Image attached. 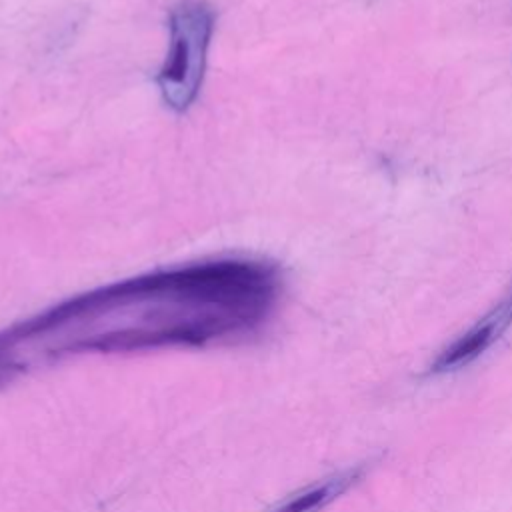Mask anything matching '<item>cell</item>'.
<instances>
[{
  "instance_id": "3957f363",
  "label": "cell",
  "mask_w": 512,
  "mask_h": 512,
  "mask_svg": "<svg viewBox=\"0 0 512 512\" xmlns=\"http://www.w3.org/2000/svg\"><path fill=\"white\" fill-rule=\"evenodd\" d=\"M372 462L374 460L360 462V464L340 470L332 476H326V478L290 494L286 500H282L270 512H320L328 504H332L336 498H340L344 492L354 488L366 476Z\"/></svg>"
},
{
  "instance_id": "6da1fadb",
  "label": "cell",
  "mask_w": 512,
  "mask_h": 512,
  "mask_svg": "<svg viewBox=\"0 0 512 512\" xmlns=\"http://www.w3.org/2000/svg\"><path fill=\"white\" fill-rule=\"evenodd\" d=\"M214 20V10L204 0H182L170 10V48L156 84L174 112H186L200 92Z\"/></svg>"
},
{
  "instance_id": "7a4b0ae2",
  "label": "cell",
  "mask_w": 512,
  "mask_h": 512,
  "mask_svg": "<svg viewBox=\"0 0 512 512\" xmlns=\"http://www.w3.org/2000/svg\"><path fill=\"white\" fill-rule=\"evenodd\" d=\"M512 326V290L472 328L448 344L428 366L426 374L456 372L480 358Z\"/></svg>"
}]
</instances>
